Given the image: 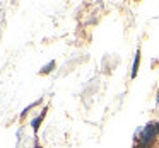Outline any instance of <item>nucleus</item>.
<instances>
[{"label": "nucleus", "mask_w": 159, "mask_h": 148, "mask_svg": "<svg viewBox=\"0 0 159 148\" xmlns=\"http://www.w3.org/2000/svg\"><path fill=\"white\" fill-rule=\"evenodd\" d=\"M156 133H157V129H156V124L154 123H149L147 126L144 128V131H142V136H140V141L144 146H149L151 145V141L154 140Z\"/></svg>", "instance_id": "f257e3e1"}, {"label": "nucleus", "mask_w": 159, "mask_h": 148, "mask_svg": "<svg viewBox=\"0 0 159 148\" xmlns=\"http://www.w3.org/2000/svg\"><path fill=\"white\" fill-rule=\"evenodd\" d=\"M139 61H140V51H137V55H135L134 68H132V78H135V77H137V72H139Z\"/></svg>", "instance_id": "f03ea898"}, {"label": "nucleus", "mask_w": 159, "mask_h": 148, "mask_svg": "<svg viewBox=\"0 0 159 148\" xmlns=\"http://www.w3.org/2000/svg\"><path fill=\"white\" fill-rule=\"evenodd\" d=\"M43 117H45V111H43V112L41 114H39V116L38 117H36V119L34 121H33V129H34V133H36V131H38V128H39V123H41V121H43Z\"/></svg>", "instance_id": "7ed1b4c3"}, {"label": "nucleus", "mask_w": 159, "mask_h": 148, "mask_svg": "<svg viewBox=\"0 0 159 148\" xmlns=\"http://www.w3.org/2000/svg\"><path fill=\"white\" fill-rule=\"evenodd\" d=\"M52 68H55V61H50L46 66H43V68H41V73H50V72H52Z\"/></svg>", "instance_id": "20e7f679"}, {"label": "nucleus", "mask_w": 159, "mask_h": 148, "mask_svg": "<svg viewBox=\"0 0 159 148\" xmlns=\"http://www.w3.org/2000/svg\"><path fill=\"white\" fill-rule=\"evenodd\" d=\"M156 129H157V133H159V124H156Z\"/></svg>", "instance_id": "39448f33"}, {"label": "nucleus", "mask_w": 159, "mask_h": 148, "mask_svg": "<svg viewBox=\"0 0 159 148\" xmlns=\"http://www.w3.org/2000/svg\"><path fill=\"white\" fill-rule=\"evenodd\" d=\"M156 100H157V102H159V90H157V99H156Z\"/></svg>", "instance_id": "423d86ee"}]
</instances>
